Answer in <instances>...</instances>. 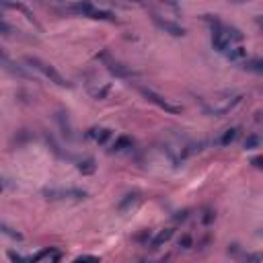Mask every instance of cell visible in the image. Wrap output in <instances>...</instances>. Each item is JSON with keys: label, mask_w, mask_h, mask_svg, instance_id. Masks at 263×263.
I'll list each match as a JSON object with an SVG mask.
<instances>
[{"label": "cell", "mask_w": 263, "mask_h": 263, "mask_svg": "<svg viewBox=\"0 0 263 263\" xmlns=\"http://www.w3.org/2000/svg\"><path fill=\"white\" fill-rule=\"evenodd\" d=\"M138 202V194H130V196H126V200L119 204V210H128L130 206H134Z\"/></svg>", "instance_id": "obj_20"}, {"label": "cell", "mask_w": 263, "mask_h": 263, "mask_svg": "<svg viewBox=\"0 0 263 263\" xmlns=\"http://www.w3.org/2000/svg\"><path fill=\"white\" fill-rule=\"evenodd\" d=\"M152 21L159 25L165 33L173 35V37H183V35H185V29H183L179 23H175V21H171V19H165V16H161V14H154Z\"/></svg>", "instance_id": "obj_7"}, {"label": "cell", "mask_w": 263, "mask_h": 263, "mask_svg": "<svg viewBox=\"0 0 263 263\" xmlns=\"http://www.w3.org/2000/svg\"><path fill=\"white\" fill-rule=\"evenodd\" d=\"M76 169L82 173V175H93L95 173V169H97V165H95V159H82V161H78V165H76Z\"/></svg>", "instance_id": "obj_15"}, {"label": "cell", "mask_w": 263, "mask_h": 263, "mask_svg": "<svg viewBox=\"0 0 263 263\" xmlns=\"http://www.w3.org/2000/svg\"><path fill=\"white\" fill-rule=\"evenodd\" d=\"M109 93H111V84L109 82H103L101 86H95V89H91V95L95 99H105Z\"/></svg>", "instance_id": "obj_16"}, {"label": "cell", "mask_w": 263, "mask_h": 263, "mask_svg": "<svg viewBox=\"0 0 263 263\" xmlns=\"http://www.w3.org/2000/svg\"><path fill=\"white\" fill-rule=\"evenodd\" d=\"M243 99H245V95L239 93V91L220 93V95H216L214 99L204 101V109H206V113H210V115L224 117V115H229L231 111H235L239 105L243 103Z\"/></svg>", "instance_id": "obj_1"}, {"label": "cell", "mask_w": 263, "mask_h": 263, "mask_svg": "<svg viewBox=\"0 0 263 263\" xmlns=\"http://www.w3.org/2000/svg\"><path fill=\"white\" fill-rule=\"evenodd\" d=\"M25 64H27L29 68H33V70H37V72H41L49 82H54V84H58V86H70V82H68L51 64H47V62H43V60H39V58H35V56H27V58H25Z\"/></svg>", "instance_id": "obj_3"}, {"label": "cell", "mask_w": 263, "mask_h": 263, "mask_svg": "<svg viewBox=\"0 0 263 263\" xmlns=\"http://www.w3.org/2000/svg\"><path fill=\"white\" fill-rule=\"evenodd\" d=\"M243 66L247 68V70H253V72H261V70H263L261 60H245V62H243Z\"/></svg>", "instance_id": "obj_18"}, {"label": "cell", "mask_w": 263, "mask_h": 263, "mask_svg": "<svg viewBox=\"0 0 263 263\" xmlns=\"http://www.w3.org/2000/svg\"><path fill=\"white\" fill-rule=\"evenodd\" d=\"M239 128H229V130H224L216 140H214V144H218V146H231L235 140L239 138Z\"/></svg>", "instance_id": "obj_12"}, {"label": "cell", "mask_w": 263, "mask_h": 263, "mask_svg": "<svg viewBox=\"0 0 263 263\" xmlns=\"http://www.w3.org/2000/svg\"><path fill=\"white\" fill-rule=\"evenodd\" d=\"M226 60H231V62H237V64H243L245 60H247V47L245 45H233L229 51H226Z\"/></svg>", "instance_id": "obj_11"}, {"label": "cell", "mask_w": 263, "mask_h": 263, "mask_svg": "<svg viewBox=\"0 0 263 263\" xmlns=\"http://www.w3.org/2000/svg\"><path fill=\"white\" fill-rule=\"evenodd\" d=\"M45 200H51V202H80L86 198V191L84 189H78V187H47L41 191Z\"/></svg>", "instance_id": "obj_4"}, {"label": "cell", "mask_w": 263, "mask_h": 263, "mask_svg": "<svg viewBox=\"0 0 263 263\" xmlns=\"http://www.w3.org/2000/svg\"><path fill=\"white\" fill-rule=\"evenodd\" d=\"M86 138H91L97 144H105L111 138V130L109 128H91L89 132H86Z\"/></svg>", "instance_id": "obj_10"}, {"label": "cell", "mask_w": 263, "mask_h": 263, "mask_svg": "<svg viewBox=\"0 0 263 263\" xmlns=\"http://www.w3.org/2000/svg\"><path fill=\"white\" fill-rule=\"evenodd\" d=\"M251 163H253V167H257V169H261V156H255V159H253Z\"/></svg>", "instance_id": "obj_25"}, {"label": "cell", "mask_w": 263, "mask_h": 263, "mask_svg": "<svg viewBox=\"0 0 263 263\" xmlns=\"http://www.w3.org/2000/svg\"><path fill=\"white\" fill-rule=\"evenodd\" d=\"M140 93H142L150 103H154V105H159L161 109H165V111H169V113H181L183 111V107L179 103H173V101H169L167 97H163V95H159V93H154L152 89H140Z\"/></svg>", "instance_id": "obj_5"}, {"label": "cell", "mask_w": 263, "mask_h": 263, "mask_svg": "<svg viewBox=\"0 0 263 263\" xmlns=\"http://www.w3.org/2000/svg\"><path fill=\"white\" fill-rule=\"evenodd\" d=\"M0 233H4V235H8L10 239H19V241L23 239V237H21L19 233H14V231H10V229H6V226H0Z\"/></svg>", "instance_id": "obj_24"}, {"label": "cell", "mask_w": 263, "mask_h": 263, "mask_svg": "<svg viewBox=\"0 0 263 263\" xmlns=\"http://www.w3.org/2000/svg\"><path fill=\"white\" fill-rule=\"evenodd\" d=\"M2 189H4V183H2V181H0V191H2Z\"/></svg>", "instance_id": "obj_26"}, {"label": "cell", "mask_w": 263, "mask_h": 263, "mask_svg": "<svg viewBox=\"0 0 263 263\" xmlns=\"http://www.w3.org/2000/svg\"><path fill=\"white\" fill-rule=\"evenodd\" d=\"M0 33H4V35H14V33H19V29H14L12 25H8L6 21L0 19Z\"/></svg>", "instance_id": "obj_21"}, {"label": "cell", "mask_w": 263, "mask_h": 263, "mask_svg": "<svg viewBox=\"0 0 263 263\" xmlns=\"http://www.w3.org/2000/svg\"><path fill=\"white\" fill-rule=\"evenodd\" d=\"M51 253H54V249H43V251L35 253V255L23 257V255H16L14 251H10V253H8V259H10L12 263H39L43 257H47V255H51Z\"/></svg>", "instance_id": "obj_9"}, {"label": "cell", "mask_w": 263, "mask_h": 263, "mask_svg": "<svg viewBox=\"0 0 263 263\" xmlns=\"http://www.w3.org/2000/svg\"><path fill=\"white\" fill-rule=\"evenodd\" d=\"M0 64H2L8 72H12V74H16V76H21V78H33V74L27 70V66H21V64H16L14 60H10L6 54H2L0 51Z\"/></svg>", "instance_id": "obj_8"}, {"label": "cell", "mask_w": 263, "mask_h": 263, "mask_svg": "<svg viewBox=\"0 0 263 263\" xmlns=\"http://www.w3.org/2000/svg\"><path fill=\"white\" fill-rule=\"evenodd\" d=\"M243 263H261V253H245L241 257Z\"/></svg>", "instance_id": "obj_19"}, {"label": "cell", "mask_w": 263, "mask_h": 263, "mask_svg": "<svg viewBox=\"0 0 263 263\" xmlns=\"http://www.w3.org/2000/svg\"><path fill=\"white\" fill-rule=\"evenodd\" d=\"M64 10L89 16V19H97V21H115V14L111 10L99 8V6L91 4V2H70V4H64Z\"/></svg>", "instance_id": "obj_2"}, {"label": "cell", "mask_w": 263, "mask_h": 263, "mask_svg": "<svg viewBox=\"0 0 263 263\" xmlns=\"http://www.w3.org/2000/svg\"><path fill=\"white\" fill-rule=\"evenodd\" d=\"M245 150H253V148H259L261 146V138L257 136V134H251V136H247V140H245Z\"/></svg>", "instance_id": "obj_17"}, {"label": "cell", "mask_w": 263, "mask_h": 263, "mask_svg": "<svg viewBox=\"0 0 263 263\" xmlns=\"http://www.w3.org/2000/svg\"><path fill=\"white\" fill-rule=\"evenodd\" d=\"M179 247H181V249H191V237H189V235H183V237L179 239Z\"/></svg>", "instance_id": "obj_23"}, {"label": "cell", "mask_w": 263, "mask_h": 263, "mask_svg": "<svg viewBox=\"0 0 263 263\" xmlns=\"http://www.w3.org/2000/svg\"><path fill=\"white\" fill-rule=\"evenodd\" d=\"M72 263H101V259L95 255H82V257H76Z\"/></svg>", "instance_id": "obj_22"}, {"label": "cell", "mask_w": 263, "mask_h": 263, "mask_svg": "<svg viewBox=\"0 0 263 263\" xmlns=\"http://www.w3.org/2000/svg\"><path fill=\"white\" fill-rule=\"evenodd\" d=\"M175 235V229H165L161 233H156L152 239H150V249H159L161 245H165L167 241H171V237Z\"/></svg>", "instance_id": "obj_13"}, {"label": "cell", "mask_w": 263, "mask_h": 263, "mask_svg": "<svg viewBox=\"0 0 263 263\" xmlns=\"http://www.w3.org/2000/svg\"><path fill=\"white\" fill-rule=\"evenodd\" d=\"M101 58V62L107 66V70L111 74H115L117 78H132V76H136V72L130 68V66H126V64H121V62H117L115 58H111L107 51H103V54L99 56Z\"/></svg>", "instance_id": "obj_6"}, {"label": "cell", "mask_w": 263, "mask_h": 263, "mask_svg": "<svg viewBox=\"0 0 263 263\" xmlns=\"http://www.w3.org/2000/svg\"><path fill=\"white\" fill-rule=\"evenodd\" d=\"M132 146H134V140L130 136H117L115 142H113V146H111V152H126Z\"/></svg>", "instance_id": "obj_14"}]
</instances>
